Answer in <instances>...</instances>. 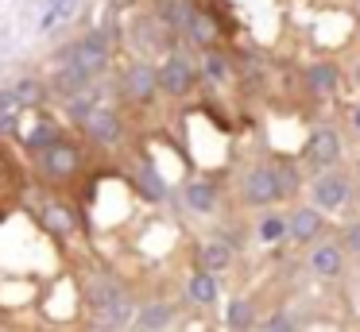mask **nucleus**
I'll list each match as a JSON object with an SVG mask.
<instances>
[{"mask_svg":"<svg viewBox=\"0 0 360 332\" xmlns=\"http://www.w3.org/2000/svg\"><path fill=\"white\" fill-rule=\"evenodd\" d=\"M271 178H275V197L287 201L298 193V185H302V178H298V166L295 162H275L271 166Z\"/></svg>","mask_w":360,"mask_h":332,"instance_id":"obj_20","label":"nucleus"},{"mask_svg":"<svg viewBox=\"0 0 360 332\" xmlns=\"http://www.w3.org/2000/svg\"><path fill=\"white\" fill-rule=\"evenodd\" d=\"M186 298L198 301V305H213V301H217V278H210V274L198 270V274L190 278V286H186Z\"/></svg>","mask_w":360,"mask_h":332,"instance_id":"obj_23","label":"nucleus"},{"mask_svg":"<svg viewBox=\"0 0 360 332\" xmlns=\"http://www.w3.org/2000/svg\"><path fill=\"white\" fill-rule=\"evenodd\" d=\"M136 317H140L143 332H159V328H167V321H171V305H167V301H151V305H143Z\"/></svg>","mask_w":360,"mask_h":332,"instance_id":"obj_25","label":"nucleus"},{"mask_svg":"<svg viewBox=\"0 0 360 332\" xmlns=\"http://www.w3.org/2000/svg\"><path fill=\"white\" fill-rule=\"evenodd\" d=\"M39 224L51 232V236H70L74 228H78V220H74L70 205H47L39 213Z\"/></svg>","mask_w":360,"mask_h":332,"instance_id":"obj_18","label":"nucleus"},{"mask_svg":"<svg viewBox=\"0 0 360 332\" xmlns=\"http://www.w3.org/2000/svg\"><path fill=\"white\" fill-rule=\"evenodd\" d=\"M74 8H78V0H51V12L43 15V27H51L55 20H66V15L74 12Z\"/></svg>","mask_w":360,"mask_h":332,"instance_id":"obj_31","label":"nucleus"},{"mask_svg":"<svg viewBox=\"0 0 360 332\" xmlns=\"http://www.w3.org/2000/svg\"><path fill=\"white\" fill-rule=\"evenodd\" d=\"M240 201L244 205H271L275 197V178H271V166H252L248 174L240 178Z\"/></svg>","mask_w":360,"mask_h":332,"instance_id":"obj_7","label":"nucleus"},{"mask_svg":"<svg viewBox=\"0 0 360 332\" xmlns=\"http://www.w3.org/2000/svg\"><path fill=\"white\" fill-rule=\"evenodd\" d=\"M24 143H27V151H47V147H55L58 143V128L51 120H35L32 128H27V135H24Z\"/></svg>","mask_w":360,"mask_h":332,"instance_id":"obj_22","label":"nucleus"},{"mask_svg":"<svg viewBox=\"0 0 360 332\" xmlns=\"http://www.w3.org/2000/svg\"><path fill=\"white\" fill-rule=\"evenodd\" d=\"M287 232L298 239V244H310V239L321 232V213L318 208H295L290 220H287Z\"/></svg>","mask_w":360,"mask_h":332,"instance_id":"obj_13","label":"nucleus"},{"mask_svg":"<svg viewBox=\"0 0 360 332\" xmlns=\"http://www.w3.org/2000/svg\"><path fill=\"white\" fill-rule=\"evenodd\" d=\"M244 77H248V81L256 77V81H259V77H264V62H256V58H244Z\"/></svg>","mask_w":360,"mask_h":332,"instance_id":"obj_34","label":"nucleus"},{"mask_svg":"<svg viewBox=\"0 0 360 332\" xmlns=\"http://www.w3.org/2000/svg\"><path fill=\"white\" fill-rule=\"evenodd\" d=\"M182 201H186V208H194V213H213L217 208V185L213 182H190L186 190H182Z\"/></svg>","mask_w":360,"mask_h":332,"instance_id":"obj_15","label":"nucleus"},{"mask_svg":"<svg viewBox=\"0 0 360 332\" xmlns=\"http://www.w3.org/2000/svg\"><path fill=\"white\" fill-rule=\"evenodd\" d=\"M345 247H349L352 255H360V224H349V228H345Z\"/></svg>","mask_w":360,"mask_h":332,"instance_id":"obj_33","label":"nucleus"},{"mask_svg":"<svg viewBox=\"0 0 360 332\" xmlns=\"http://www.w3.org/2000/svg\"><path fill=\"white\" fill-rule=\"evenodd\" d=\"M66 62L94 81V77L105 74V66H109V35H105V31H89L86 39H78V43L66 51Z\"/></svg>","mask_w":360,"mask_h":332,"instance_id":"obj_1","label":"nucleus"},{"mask_svg":"<svg viewBox=\"0 0 360 332\" xmlns=\"http://www.w3.org/2000/svg\"><path fill=\"white\" fill-rule=\"evenodd\" d=\"M229 328H248L252 321H256V309H252V301H233V305H229Z\"/></svg>","mask_w":360,"mask_h":332,"instance_id":"obj_29","label":"nucleus"},{"mask_svg":"<svg viewBox=\"0 0 360 332\" xmlns=\"http://www.w3.org/2000/svg\"><path fill=\"white\" fill-rule=\"evenodd\" d=\"M82 166V154L74 143H66V139H58L55 147H47V151L39 154V174L51 178V182H70L74 174H78Z\"/></svg>","mask_w":360,"mask_h":332,"instance_id":"obj_2","label":"nucleus"},{"mask_svg":"<svg viewBox=\"0 0 360 332\" xmlns=\"http://www.w3.org/2000/svg\"><path fill=\"white\" fill-rule=\"evenodd\" d=\"M194 12H198L194 0H159V4H155V15L171 31H186V23L194 20Z\"/></svg>","mask_w":360,"mask_h":332,"instance_id":"obj_11","label":"nucleus"},{"mask_svg":"<svg viewBox=\"0 0 360 332\" xmlns=\"http://www.w3.org/2000/svg\"><path fill=\"white\" fill-rule=\"evenodd\" d=\"M120 89H124V97L132 100V105H148L159 93L155 66H148V62H128L124 74H120Z\"/></svg>","mask_w":360,"mask_h":332,"instance_id":"obj_5","label":"nucleus"},{"mask_svg":"<svg viewBox=\"0 0 360 332\" xmlns=\"http://www.w3.org/2000/svg\"><path fill=\"white\" fill-rule=\"evenodd\" d=\"M256 236L264 239V244L283 239V236H287V216H264V220L256 224Z\"/></svg>","mask_w":360,"mask_h":332,"instance_id":"obj_28","label":"nucleus"},{"mask_svg":"<svg viewBox=\"0 0 360 332\" xmlns=\"http://www.w3.org/2000/svg\"><path fill=\"white\" fill-rule=\"evenodd\" d=\"M267 332H298V328H295V317H287V313H275L271 321H267Z\"/></svg>","mask_w":360,"mask_h":332,"instance_id":"obj_32","label":"nucleus"},{"mask_svg":"<svg viewBox=\"0 0 360 332\" xmlns=\"http://www.w3.org/2000/svg\"><path fill=\"white\" fill-rule=\"evenodd\" d=\"M155 81H159V89L171 93V97H186V93L194 89V81H198V69H194V62H190L186 54H171V58L155 69Z\"/></svg>","mask_w":360,"mask_h":332,"instance_id":"obj_3","label":"nucleus"},{"mask_svg":"<svg viewBox=\"0 0 360 332\" xmlns=\"http://www.w3.org/2000/svg\"><path fill=\"white\" fill-rule=\"evenodd\" d=\"M94 108H97V100L89 97V93H78V97L66 100V116H70V124H78V128L86 124V116L94 112Z\"/></svg>","mask_w":360,"mask_h":332,"instance_id":"obj_27","label":"nucleus"},{"mask_svg":"<svg viewBox=\"0 0 360 332\" xmlns=\"http://www.w3.org/2000/svg\"><path fill=\"white\" fill-rule=\"evenodd\" d=\"M310 197H314V208H318V213H333V208H341L345 201L352 197V185H349V178H341V174H321V178H314Z\"/></svg>","mask_w":360,"mask_h":332,"instance_id":"obj_6","label":"nucleus"},{"mask_svg":"<svg viewBox=\"0 0 360 332\" xmlns=\"http://www.w3.org/2000/svg\"><path fill=\"white\" fill-rule=\"evenodd\" d=\"M182 35H186L194 46H205V51H213V43H217V23H213L210 12H202V8H198L194 20L186 23V31H182Z\"/></svg>","mask_w":360,"mask_h":332,"instance_id":"obj_14","label":"nucleus"},{"mask_svg":"<svg viewBox=\"0 0 360 332\" xmlns=\"http://www.w3.org/2000/svg\"><path fill=\"white\" fill-rule=\"evenodd\" d=\"M132 317H136V301L120 290L117 298H112L101 313H97V321H101L105 332H117V328H124V324H132Z\"/></svg>","mask_w":360,"mask_h":332,"instance_id":"obj_10","label":"nucleus"},{"mask_svg":"<svg viewBox=\"0 0 360 332\" xmlns=\"http://www.w3.org/2000/svg\"><path fill=\"white\" fill-rule=\"evenodd\" d=\"M229 263H233V251H229L221 239H210V244L198 247V267H202V274H217V270H225Z\"/></svg>","mask_w":360,"mask_h":332,"instance_id":"obj_16","label":"nucleus"},{"mask_svg":"<svg viewBox=\"0 0 360 332\" xmlns=\"http://www.w3.org/2000/svg\"><path fill=\"white\" fill-rule=\"evenodd\" d=\"M341 247L337 244H321V247H314L310 251V270L314 274H321V278H333V274H341Z\"/></svg>","mask_w":360,"mask_h":332,"instance_id":"obj_17","label":"nucleus"},{"mask_svg":"<svg viewBox=\"0 0 360 332\" xmlns=\"http://www.w3.org/2000/svg\"><path fill=\"white\" fill-rule=\"evenodd\" d=\"M86 85H89V77L82 74V69H74L70 62H63V66L51 74V89H55L63 100H70V97H78V93H86Z\"/></svg>","mask_w":360,"mask_h":332,"instance_id":"obj_12","label":"nucleus"},{"mask_svg":"<svg viewBox=\"0 0 360 332\" xmlns=\"http://www.w3.org/2000/svg\"><path fill=\"white\" fill-rule=\"evenodd\" d=\"M132 190L140 193L143 201H163L167 197V182H163V174H159L155 166H151L148 159H140L132 166Z\"/></svg>","mask_w":360,"mask_h":332,"instance_id":"obj_9","label":"nucleus"},{"mask_svg":"<svg viewBox=\"0 0 360 332\" xmlns=\"http://www.w3.org/2000/svg\"><path fill=\"white\" fill-rule=\"evenodd\" d=\"M8 93H12V100H16L20 108H35V105H43V97H47V85H43L39 77H20Z\"/></svg>","mask_w":360,"mask_h":332,"instance_id":"obj_19","label":"nucleus"},{"mask_svg":"<svg viewBox=\"0 0 360 332\" xmlns=\"http://www.w3.org/2000/svg\"><path fill=\"white\" fill-rule=\"evenodd\" d=\"M82 131H86L89 143H97V147H120V139H124V124H120V116L112 112L109 105H97L94 112L86 116Z\"/></svg>","mask_w":360,"mask_h":332,"instance_id":"obj_4","label":"nucleus"},{"mask_svg":"<svg viewBox=\"0 0 360 332\" xmlns=\"http://www.w3.org/2000/svg\"><path fill=\"white\" fill-rule=\"evenodd\" d=\"M337 154H341L337 131L333 128H314L310 139H306V147H302V159L310 162V166H329V162H337Z\"/></svg>","mask_w":360,"mask_h":332,"instance_id":"obj_8","label":"nucleus"},{"mask_svg":"<svg viewBox=\"0 0 360 332\" xmlns=\"http://www.w3.org/2000/svg\"><path fill=\"white\" fill-rule=\"evenodd\" d=\"M337 81H341V74H337L333 62H314V66L306 69V85H310V93H333Z\"/></svg>","mask_w":360,"mask_h":332,"instance_id":"obj_21","label":"nucleus"},{"mask_svg":"<svg viewBox=\"0 0 360 332\" xmlns=\"http://www.w3.org/2000/svg\"><path fill=\"white\" fill-rule=\"evenodd\" d=\"M117 293H120V290H117L112 282H94V290H89V305H94L97 313H101V309L109 305V301L117 298Z\"/></svg>","mask_w":360,"mask_h":332,"instance_id":"obj_30","label":"nucleus"},{"mask_svg":"<svg viewBox=\"0 0 360 332\" xmlns=\"http://www.w3.org/2000/svg\"><path fill=\"white\" fill-rule=\"evenodd\" d=\"M20 112H24V108H20L16 100H12V93L4 89L0 93V135H12V131L20 128Z\"/></svg>","mask_w":360,"mask_h":332,"instance_id":"obj_26","label":"nucleus"},{"mask_svg":"<svg viewBox=\"0 0 360 332\" xmlns=\"http://www.w3.org/2000/svg\"><path fill=\"white\" fill-rule=\"evenodd\" d=\"M202 74L210 77V81H229V77H233V62L213 46V51L202 54Z\"/></svg>","mask_w":360,"mask_h":332,"instance_id":"obj_24","label":"nucleus"},{"mask_svg":"<svg viewBox=\"0 0 360 332\" xmlns=\"http://www.w3.org/2000/svg\"><path fill=\"white\" fill-rule=\"evenodd\" d=\"M352 124H356V128H360V108H356V112H352Z\"/></svg>","mask_w":360,"mask_h":332,"instance_id":"obj_35","label":"nucleus"}]
</instances>
